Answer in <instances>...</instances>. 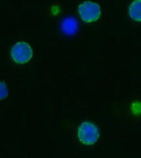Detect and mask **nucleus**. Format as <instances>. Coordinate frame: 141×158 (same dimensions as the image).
Returning <instances> with one entry per match:
<instances>
[{
    "instance_id": "obj_1",
    "label": "nucleus",
    "mask_w": 141,
    "mask_h": 158,
    "mask_svg": "<svg viewBox=\"0 0 141 158\" xmlns=\"http://www.w3.org/2000/svg\"><path fill=\"white\" fill-rule=\"evenodd\" d=\"M77 137L83 144L92 145L97 141L99 137V133L97 127L94 124L85 121L82 123L78 128Z\"/></svg>"
},
{
    "instance_id": "obj_2",
    "label": "nucleus",
    "mask_w": 141,
    "mask_h": 158,
    "mask_svg": "<svg viewBox=\"0 0 141 158\" xmlns=\"http://www.w3.org/2000/svg\"><path fill=\"white\" fill-rule=\"evenodd\" d=\"M32 56L33 50L26 42L15 44L10 50L11 58L16 64H26L31 60Z\"/></svg>"
},
{
    "instance_id": "obj_3",
    "label": "nucleus",
    "mask_w": 141,
    "mask_h": 158,
    "mask_svg": "<svg viewBox=\"0 0 141 158\" xmlns=\"http://www.w3.org/2000/svg\"><path fill=\"white\" fill-rule=\"evenodd\" d=\"M78 12L81 18L86 23L94 22L100 18L102 14L99 5L97 3L87 1L80 5Z\"/></svg>"
},
{
    "instance_id": "obj_4",
    "label": "nucleus",
    "mask_w": 141,
    "mask_h": 158,
    "mask_svg": "<svg viewBox=\"0 0 141 158\" xmlns=\"http://www.w3.org/2000/svg\"><path fill=\"white\" fill-rule=\"evenodd\" d=\"M62 31L67 35H73L77 33L78 29V23L73 17L65 18L61 24Z\"/></svg>"
},
{
    "instance_id": "obj_5",
    "label": "nucleus",
    "mask_w": 141,
    "mask_h": 158,
    "mask_svg": "<svg viewBox=\"0 0 141 158\" xmlns=\"http://www.w3.org/2000/svg\"><path fill=\"white\" fill-rule=\"evenodd\" d=\"M129 15L136 22H141V0H135L128 8Z\"/></svg>"
},
{
    "instance_id": "obj_6",
    "label": "nucleus",
    "mask_w": 141,
    "mask_h": 158,
    "mask_svg": "<svg viewBox=\"0 0 141 158\" xmlns=\"http://www.w3.org/2000/svg\"><path fill=\"white\" fill-rule=\"evenodd\" d=\"M8 95L7 86L4 82L0 81V100L5 99Z\"/></svg>"
},
{
    "instance_id": "obj_7",
    "label": "nucleus",
    "mask_w": 141,
    "mask_h": 158,
    "mask_svg": "<svg viewBox=\"0 0 141 158\" xmlns=\"http://www.w3.org/2000/svg\"><path fill=\"white\" fill-rule=\"evenodd\" d=\"M131 110L135 115H139L141 112V104L139 101L134 102L131 106Z\"/></svg>"
}]
</instances>
